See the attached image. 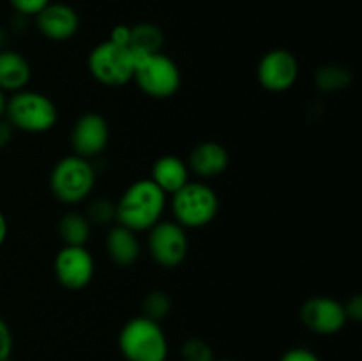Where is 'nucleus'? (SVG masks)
Returning <instances> with one entry per match:
<instances>
[{
  "instance_id": "nucleus-29",
  "label": "nucleus",
  "mask_w": 362,
  "mask_h": 361,
  "mask_svg": "<svg viewBox=\"0 0 362 361\" xmlns=\"http://www.w3.org/2000/svg\"><path fill=\"white\" fill-rule=\"evenodd\" d=\"M11 137H13V126L7 120L0 119V149L9 144Z\"/></svg>"
},
{
  "instance_id": "nucleus-2",
  "label": "nucleus",
  "mask_w": 362,
  "mask_h": 361,
  "mask_svg": "<svg viewBox=\"0 0 362 361\" xmlns=\"http://www.w3.org/2000/svg\"><path fill=\"white\" fill-rule=\"evenodd\" d=\"M119 349L126 361H166L168 338L161 322L145 315L129 319L119 333Z\"/></svg>"
},
{
  "instance_id": "nucleus-25",
  "label": "nucleus",
  "mask_w": 362,
  "mask_h": 361,
  "mask_svg": "<svg viewBox=\"0 0 362 361\" xmlns=\"http://www.w3.org/2000/svg\"><path fill=\"white\" fill-rule=\"evenodd\" d=\"M14 347V338L13 331H11L9 324L0 317V361L11 357Z\"/></svg>"
},
{
  "instance_id": "nucleus-14",
  "label": "nucleus",
  "mask_w": 362,
  "mask_h": 361,
  "mask_svg": "<svg viewBox=\"0 0 362 361\" xmlns=\"http://www.w3.org/2000/svg\"><path fill=\"white\" fill-rule=\"evenodd\" d=\"M230 154L225 145L219 142H202L191 151L189 159H187V168L189 172L197 173L198 177L211 179L218 177L228 168Z\"/></svg>"
},
{
  "instance_id": "nucleus-15",
  "label": "nucleus",
  "mask_w": 362,
  "mask_h": 361,
  "mask_svg": "<svg viewBox=\"0 0 362 361\" xmlns=\"http://www.w3.org/2000/svg\"><path fill=\"white\" fill-rule=\"evenodd\" d=\"M152 183L159 188L165 195L172 197L175 191L186 186L189 183V168L184 159L179 156L166 154L156 159L154 166H152Z\"/></svg>"
},
{
  "instance_id": "nucleus-26",
  "label": "nucleus",
  "mask_w": 362,
  "mask_h": 361,
  "mask_svg": "<svg viewBox=\"0 0 362 361\" xmlns=\"http://www.w3.org/2000/svg\"><path fill=\"white\" fill-rule=\"evenodd\" d=\"M279 361H322L313 350L306 349V347H293V349H288Z\"/></svg>"
},
{
  "instance_id": "nucleus-33",
  "label": "nucleus",
  "mask_w": 362,
  "mask_h": 361,
  "mask_svg": "<svg viewBox=\"0 0 362 361\" xmlns=\"http://www.w3.org/2000/svg\"><path fill=\"white\" fill-rule=\"evenodd\" d=\"M2 361H14L13 357H6V360H2Z\"/></svg>"
},
{
  "instance_id": "nucleus-7",
  "label": "nucleus",
  "mask_w": 362,
  "mask_h": 361,
  "mask_svg": "<svg viewBox=\"0 0 362 361\" xmlns=\"http://www.w3.org/2000/svg\"><path fill=\"white\" fill-rule=\"evenodd\" d=\"M136 57L133 50L105 41L90 50L87 59L88 73L106 87H122L133 81Z\"/></svg>"
},
{
  "instance_id": "nucleus-1",
  "label": "nucleus",
  "mask_w": 362,
  "mask_h": 361,
  "mask_svg": "<svg viewBox=\"0 0 362 361\" xmlns=\"http://www.w3.org/2000/svg\"><path fill=\"white\" fill-rule=\"evenodd\" d=\"M166 195L151 179L134 180L115 204L117 223L133 232H148L163 219Z\"/></svg>"
},
{
  "instance_id": "nucleus-23",
  "label": "nucleus",
  "mask_w": 362,
  "mask_h": 361,
  "mask_svg": "<svg viewBox=\"0 0 362 361\" xmlns=\"http://www.w3.org/2000/svg\"><path fill=\"white\" fill-rule=\"evenodd\" d=\"M88 222L94 225H108V223L117 222V209L115 204L105 200V198H98L90 204L87 212Z\"/></svg>"
},
{
  "instance_id": "nucleus-30",
  "label": "nucleus",
  "mask_w": 362,
  "mask_h": 361,
  "mask_svg": "<svg viewBox=\"0 0 362 361\" xmlns=\"http://www.w3.org/2000/svg\"><path fill=\"white\" fill-rule=\"evenodd\" d=\"M7 230H9V227H7V219L6 216H4V212L0 211V246H2L4 241H6Z\"/></svg>"
},
{
  "instance_id": "nucleus-9",
  "label": "nucleus",
  "mask_w": 362,
  "mask_h": 361,
  "mask_svg": "<svg viewBox=\"0 0 362 361\" xmlns=\"http://www.w3.org/2000/svg\"><path fill=\"white\" fill-rule=\"evenodd\" d=\"M53 271L62 287L69 290H81L92 282L95 262L85 246H66L64 244L55 255Z\"/></svg>"
},
{
  "instance_id": "nucleus-8",
  "label": "nucleus",
  "mask_w": 362,
  "mask_h": 361,
  "mask_svg": "<svg viewBox=\"0 0 362 361\" xmlns=\"http://www.w3.org/2000/svg\"><path fill=\"white\" fill-rule=\"evenodd\" d=\"M148 253L154 258L158 265L165 269L179 268L186 260L189 241L184 227L177 222H161L156 223L148 230Z\"/></svg>"
},
{
  "instance_id": "nucleus-6",
  "label": "nucleus",
  "mask_w": 362,
  "mask_h": 361,
  "mask_svg": "<svg viewBox=\"0 0 362 361\" xmlns=\"http://www.w3.org/2000/svg\"><path fill=\"white\" fill-rule=\"evenodd\" d=\"M95 186V170L90 159L76 154L60 159L49 176V188L57 200L74 205L88 198Z\"/></svg>"
},
{
  "instance_id": "nucleus-28",
  "label": "nucleus",
  "mask_w": 362,
  "mask_h": 361,
  "mask_svg": "<svg viewBox=\"0 0 362 361\" xmlns=\"http://www.w3.org/2000/svg\"><path fill=\"white\" fill-rule=\"evenodd\" d=\"M345 306V311H346V319L352 322H359L362 319V299L359 294H356V296L352 297V299L349 301L346 304H343Z\"/></svg>"
},
{
  "instance_id": "nucleus-32",
  "label": "nucleus",
  "mask_w": 362,
  "mask_h": 361,
  "mask_svg": "<svg viewBox=\"0 0 362 361\" xmlns=\"http://www.w3.org/2000/svg\"><path fill=\"white\" fill-rule=\"evenodd\" d=\"M214 361H237V360H230V357H223V360H214Z\"/></svg>"
},
{
  "instance_id": "nucleus-12",
  "label": "nucleus",
  "mask_w": 362,
  "mask_h": 361,
  "mask_svg": "<svg viewBox=\"0 0 362 361\" xmlns=\"http://www.w3.org/2000/svg\"><path fill=\"white\" fill-rule=\"evenodd\" d=\"M110 142L108 120L99 113H83L71 131V147L80 158L92 159L101 154Z\"/></svg>"
},
{
  "instance_id": "nucleus-21",
  "label": "nucleus",
  "mask_w": 362,
  "mask_h": 361,
  "mask_svg": "<svg viewBox=\"0 0 362 361\" xmlns=\"http://www.w3.org/2000/svg\"><path fill=\"white\" fill-rule=\"evenodd\" d=\"M172 303H170L168 294L163 292V290H152L145 296L144 299V314L145 317L152 319L156 322H161L163 319L168 315Z\"/></svg>"
},
{
  "instance_id": "nucleus-24",
  "label": "nucleus",
  "mask_w": 362,
  "mask_h": 361,
  "mask_svg": "<svg viewBox=\"0 0 362 361\" xmlns=\"http://www.w3.org/2000/svg\"><path fill=\"white\" fill-rule=\"evenodd\" d=\"M14 11L21 16H35L39 11L45 9L52 0H7Z\"/></svg>"
},
{
  "instance_id": "nucleus-18",
  "label": "nucleus",
  "mask_w": 362,
  "mask_h": 361,
  "mask_svg": "<svg viewBox=\"0 0 362 361\" xmlns=\"http://www.w3.org/2000/svg\"><path fill=\"white\" fill-rule=\"evenodd\" d=\"M90 229L92 223L87 214L78 211L66 212L59 222V236L66 246H85L90 237Z\"/></svg>"
},
{
  "instance_id": "nucleus-10",
  "label": "nucleus",
  "mask_w": 362,
  "mask_h": 361,
  "mask_svg": "<svg viewBox=\"0 0 362 361\" xmlns=\"http://www.w3.org/2000/svg\"><path fill=\"white\" fill-rule=\"evenodd\" d=\"M257 78L265 91H288L296 85L297 78H299V60L290 50H271L258 62Z\"/></svg>"
},
{
  "instance_id": "nucleus-3",
  "label": "nucleus",
  "mask_w": 362,
  "mask_h": 361,
  "mask_svg": "<svg viewBox=\"0 0 362 361\" xmlns=\"http://www.w3.org/2000/svg\"><path fill=\"white\" fill-rule=\"evenodd\" d=\"M4 115L13 130L25 133H46L59 120V110L46 94L23 88L7 99Z\"/></svg>"
},
{
  "instance_id": "nucleus-17",
  "label": "nucleus",
  "mask_w": 362,
  "mask_h": 361,
  "mask_svg": "<svg viewBox=\"0 0 362 361\" xmlns=\"http://www.w3.org/2000/svg\"><path fill=\"white\" fill-rule=\"evenodd\" d=\"M32 76L28 60L14 50L0 52V91L18 92L23 91Z\"/></svg>"
},
{
  "instance_id": "nucleus-16",
  "label": "nucleus",
  "mask_w": 362,
  "mask_h": 361,
  "mask_svg": "<svg viewBox=\"0 0 362 361\" xmlns=\"http://www.w3.org/2000/svg\"><path fill=\"white\" fill-rule=\"evenodd\" d=\"M106 251L113 264L120 268H129L140 258V241L136 232L122 225H113L106 236Z\"/></svg>"
},
{
  "instance_id": "nucleus-31",
  "label": "nucleus",
  "mask_w": 362,
  "mask_h": 361,
  "mask_svg": "<svg viewBox=\"0 0 362 361\" xmlns=\"http://www.w3.org/2000/svg\"><path fill=\"white\" fill-rule=\"evenodd\" d=\"M6 105H7V98H6V92L0 91V119L4 117L6 113Z\"/></svg>"
},
{
  "instance_id": "nucleus-27",
  "label": "nucleus",
  "mask_w": 362,
  "mask_h": 361,
  "mask_svg": "<svg viewBox=\"0 0 362 361\" xmlns=\"http://www.w3.org/2000/svg\"><path fill=\"white\" fill-rule=\"evenodd\" d=\"M129 39H131V27H127V25H117V27H113L112 32H110L108 41L115 42V45L119 46H126V48H129Z\"/></svg>"
},
{
  "instance_id": "nucleus-5",
  "label": "nucleus",
  "mask_w": 362,
  "mask_h": 361,
  "mask_svg": "<svg viewBox=\"0 0 362 361\" xmlns=\"http://www.w3.org/2000/svg\"><path fill=\"white\" fill-rule=\"evenodd\" d=\"M219 211V198L209 184L187 183L172 195V212L184 229H204L214 222Z\"/></svg>"
},
{
  "instance_id": "nucleus-22",
  "label": "nucleus",
  "mask_w": 362,
  "mask_h": 361,
  "mask_svg": "<svg viewBox=\"0 0 362 361\" xmlns=\"http://www.w3.org/2000/svg\"><path fill=\"white\" fill-rule=\"evenodd\" d=\"M180 356L182 361H214V350L205 340L189 338L182 343Z\"/></svg>"
},
{
  "instance_id": "nucleus-4",
  "label": "nucleus",
  "mask_w": 362,
  "mask_h": 361,
  "mask_svg": "<svg viewBox=\"0 0 362 361\" xmlns=\"http://www.w3.org/2000/svg\"><path fill=\"white\" fill-rule=\"evenodd\" d=\"M136 66H134L133 81L140 87L144 94L154 99H168L180 88L182 74L175 60L170 59L163 52L158 53H134Z\"/></svg>"
},
{
  "instance_id": "nucleus-20",
  "label": "nucleus",
  "mask_w": 362,
  "mask_h": 361,
  "mask_svg": "<svg viewBox=\"0 0 362 361\" xmlns=\"http://www.w3.org/2000/svg\"><path fill=\"white\" fill-rule=\"evenodd\" d=\"M317 85L322 91H339L350 84V74L345 67L339 66H325L317 71Z\"/></svg>"
},
{
  "instance_id": "nucleus-13",
  "label": "nucleus",
  "mask_w": 362,
  "mask_h": 361,
  "mask_svg": "<svg viewBox=\"0 0 362 361\" xmlns=\"http://www.w3.org/2000/svg\"><path fill=\"white\" fill-rule=\"evenodd\" d=\"M39 32L49 41L62 42L73 38L80 28V16L71 6L62 2H49L35 14Z\"/></svg>"
},
{
  "instance_id": "nucleus-19",
  "label": "nucleus",
  "mask_w": 362,
  "mask_h": 361,
  "mask_svg": "<svg viewBox=\"0 0 362 361\" xmlns=\"http://www.w3.org/2000/svg\"><path fill=\"white\" fill-rule=\"evenodd\" d=\"M165 45V34L161 28L154 23H138L131 27L129 50L134 53H158Z\"/></svg>"
},
{
  "instance_id": "nucleus-11",
  "label": "nucleus",
  "mask_w": 362,
  "mask_h": 361,
  "mask_svg": "<svg viewBox=\"0 0 362 361\" xmlns=\"http://www.w3.org/2000/svg\"><path fill=\"white\" fill-rule=\"evenodd\" d=\"M299 315L304 328L317 335H336L349 322L343 303L327 296H315L304 301Z\"/></svg>"
}]
</instances>
